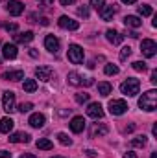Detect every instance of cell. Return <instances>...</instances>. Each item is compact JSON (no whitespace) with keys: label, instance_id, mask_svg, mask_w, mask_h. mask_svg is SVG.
Masks as SVG:
<instances>
[{"label":"cell","instance_id":"cell-1","mask_svg":"<svg viewBox=\"0 0 157 158\" xmlns=\"http://www.w3.org/2000/svg\"><path fill=\"white\" fill-rule=\"evenodd\" d=\"M139 107L146 112H154L157 109V92L155 90H148L139 98Z\"/></svg>","mask_w":157,"mask_h":158},{"label":"cell","instance_id":"cell-2","mask_svg":"<svg viewBox=\"0 0 157 158\" xmlns=\"http://www.w3.org/2000/svg\"><path fill=\"white\" fill-rule=\"evenodd\" d=\"M139 90H141V81L135 79V77H128L122 85H120V92H122L124 96H128V98L137 96Z\"/></svg>","mask_w":157,"mask_h":158},{"label":"cell","instance_id":"cell-3","mask_svg":"<svg viewBox=\"0 0 157 158\" xmlns=\"http://www.w3.org/2000/svg\"><path fill=\"white\" fill-rule=\"evenodd\" d=\"M67 55H69V61H70L72 64H79V63H83V48H81L79 44H70Z\"/></svg>","mask_w":157,"mask_h":158},{"label":"cell","instance_id":"cell-4","mask_svg":"<svg viewBox=\"0 0 157 158\" xmlns=\"http://www.w3.org/2000/svg\"><path fill=\"white\" fill-rule=\"evenodd\" d=\"M128 110V103L124 99H111L109 101V112L113 116H122Z\"/></svg>","mask_w":157,"mask_h":158},{"label":"cell","instance_id":"cell-5","mask_svg":"<svg viewBox=\"0 0 157 158\" xmlns=\"http://www.w3.org/2000/svg\"><path fill=\"white\" fill-rule=\"evenodd\" d=\"M2 109L6 110V112H13L15 110V94L11 92V90H6L4 94H2Z\"/></svg>","mask_w":157,"mask_h":158},{"label":"cell","instance_id":"cell-6","mask_svg":"<svg viewBox=\"0 0 157 158\" xmlns=\"http://www.w3.org/2000/svg\"><path fill=\"white\" fill-rule=\"evenodd\" d=\"M141 52H142V55H144V57H154V55L157 53V44H155V40L144 39L142 42H141Z\"/></svg>","mask_w":157,"mask_h":158},{"label":"cell","instance_id":"cell-7","mask_svg":"<svg viewBox=\"0 0 157 158\" xmlns=\"http://www.w3.org/2000/svg\"><path fill=\"white\" fill-rule=\"evenodd\" d=\"M44 48L50 52V53H57L59 48H61V42L56 35H46L44 37Z\"/></svg>","mask_w":157,"mask_h":158},{"label":"cell","instance_id":"cell-8","mask_svg":"<svg viewBox=\"0 0 157 158\" xmlns=\"http://www.w3.org/2000/svg\"><path fill=\"white\" fill-rule=\"evenodd\" d=\"M57 24H59V28H63V30H70V31H74V30H78L79 28L78 20H74V19H70V17H67V15L59 17Z\"/></svg>","mask_w":157,"mask_h":158},{"label":"cell","instance_id":"cell-9","mask_svg":"<svg viewBox=\"0 0 157 158\" xmlns=\"http://www.w3.org/2000/svg\"><path fill=\"white\" fill-rule=\"evenodd\" d=\"M6 9H7L9 15L19 17V15H22V11H24V4H22L20 0H9L7 6H6Z\"/></svg>","mask_w":157,"mask_h":158},{"label":"cell","instance_id":"cell-10","mask_svg":"<svg viewBox=\"0 0 157 158\" xmlns=\"http://www.w3.org/2000/svg\"><path fill=\"white\" fill-rule=\"evenodd\" d=\"M109 132V127L105 123H92L91 131H89V136L91 138H100V136H105Z\"/></svg>","mask_w":157,"mask_h":158},{"label":"cell","instance_id":"cell-11","mask_svg":"<svg viewBox=\"0 0 157 158\" xmlns=\"http://www.w3.org/2000/svg\"><path fill=\"white\" fill-rule=\"evenodd\" d=\"M54 76V70L50 68V66H37L35 68V77L43 81V83H46V81H50Z\"/></svg>","mask_w":157,"mask_h":158},{"label":"cell","instance_id":"cell-12","mask_svg":"<svg viewBox=\"0 0 157 158\" xmlns=\"http://www.w3.org/2000/svg\"><path fill=\"white\" fill-rule=\"evenodd\" d=\"M87 116L92 119H102L104 118V109H102V105L100 103H91L89 107H87Z\"/></svg>","mask_w":157,"mask_h":158},{"label":"cell","instance_id":"cell-13","mask_svg":"<svg viewBox=\"0 0 157 158\" xmlns=\"http://www.w3.org/2000/svg\"><path fill=\"white\" fill-rule=\"evenodd\" d=\"M30 138L32 136L28 132H13V134H9V142L11 143H28Z\"/></svg>","mask_w":157,"mask_h":158},{"label":"cell","instance_id":"cell-14","mask_svg":"<svg viewBox=\"0 0 157 158\" xmlns=\"http://www.w3.org/2000/svg\"><path fill=\"white\" fill-rule=\"evenodd\" d=\"M85 129V119H83V116H74V118L70 119V131L72 132H81Z\"/></svg>","mask_w":157,"mask_h":158},{"label":"cell","instance_id":"cell-15","mask_svg":"<svg viewBox=\"0 0 157 158\" xmlns=\"http://www.w3.org/2000/svg\"><path fill=\"white\" fill-rule=\"evenodd\" d=\"M17 46L15 44H4L2 46V55H4V59H15L17 57Z\"/></svg>","mask_w":157,"mask_h":158},{"label":"cell","instance_id":"cell-16","mask_svg":"<svg viewBox=\"0 0 157 158\" xmlns=\"http://www.w3.org/2000/svg\"><path fill=\"white\" fill-rule=\"evenodd\" d=\"M124 24H126V28H141L142 20L137 15H128V17H124Z\"/></svg>","mask_w":157,"mask_h":158},{"label":"cell","instance_id":"cell-17","mask_svg":"<svg viewBox=\"0 0 157 158\" xmlns=\"http://www.w3.org/2000/svg\"><path fill=\"white\" fill-rule=\"evenodd\" d=\"M2 79H6V81H20V79H24V72H22V70L4 72V74H2Z\"/></svg>","mask_w":157,"mask_h":158},{"label":"cell","instance_id":"cell-18","mask_svg":"<svg viewBox=\"0 0 157 158\" xmlns=\"http://www.w3.org/2000/svg\"><path fill=\"white\" fill-rule=\"evenodd\" d=\"M117 6L113 4V6H104V9L100 11V17H102V20H111L113 19V15L117 13Z\"/></svg>","mask_w":157,"mask_h":158},{"label":"cell","instance_id":"cell-19","mask_svg":"<svg viewBox=\"0 0 157 158\" xmlns=\"http://www.w3.org/2000/svg\"><path fill=\"white\" fill-rule=\"evenodd\" d=\"M28 123H30L34 129H41V127L44 125V116H43L41 112H35V114H32V116H30Z\"/></svg>","mask_w":157,"mask_h":158},{"label":"cell","instance_id":"cell-20","mask_svg":"<svg viewBox=\"0 0 157 158\" xmlns=\"http://www.w3.org/2000/svg\"><path fill=\"white\" fill-rule=\"evenodd\" d=\"M13 125H15V121L11 118H2L0 119V132L2 134H9L13 131Z\"/></svg>","mask_w":157,"mask_h":158},{"label":"cell","instance_id":"cell-21","mask_svg":"<svg viewBox=\"0 0 157 158\" xmlns=\"http://www.w3.org/2000/svg\"><path fill=\"white\" fill-rule=\"evenodd\" d=\"M105 37H107V40H109L111 44H120L122 39H124V37H122L118 31H115V30H107V31H105Z\"/></svg>","mask_w":157,"mask_h":158},{"label":"cell","instance_id":"cell-22","mask_svg":"<svg viewBox=\"0 0 157 158\" xmlns=\"http://www.w3.org/2000/svg\"><path fill=\"white\" fill-rule=\"evenodd\" d=\"M32 40H34V31H24V33H17L15 35V42H20V44L32 42Z\"/></svg>","mask_w":157,"mask_h":158},{"label":"cell","instance_id":"cell-23","mask_svg":"<svg viewBox=\"0 0 157 158\" xmlns=\"http://www.w3.org/2000/svg\"><path fill=\"white\" fill-rule=\"evenodd\" d=\"M111 90H113V86H111V83H107V81H102V83H98V94L100 96H109L111 94Z\"/></svg>","mask_w":157,"mask_h":158},{"label":"cell","instance_id":"cell-24","mask_svg":"<svg viewBox=\"0 0 157 158\" xmlns=\"http://www.w3.org/2000/svg\"><path fill=\"white\" fill-rule=\"evenodd\" d=\"M67 81H69V85H72V86H79V85L83 83V81H81V76H79L78 72H69Z\"/></svg>","mask_w":157,"mask_h":158},{"label":"cell","instance_id":"cell-25","mask_svg":"<svg viewBox=\"0 0 157 158\" xmlns=\"http://www.w3.org/2000/svg\"><path fill=\"white\" fill-rule=\"evenodd\" d=\"M22 90H24V92H35V90H37V81H35V79H24Z\"/></svg>","mask_w":157,"mask_h":158},{"label":"cell","instance_id":"cell-26","mask_svg":"<svg viewBox=\"0 0 157 158\" xmlns=\"http://www.w3.org/2000/svg\"><path fill=\"white\" fill-rule=\"evenodd\" d=\"M35 145H37V149H43V151H50V149L54 147V143H52L48 138H39V140L35 142Z\"/></svg>","mask_w":157,"mask_h":158},{"label":"cell","instance_id":"cell-27","mask_svg":"<svg viewBox=\"0 0 157 158\" xmlns=\"http://www.w3.org/2000/svg\"><path fill=\"white\" fill-rule=\"evenodd\" d=\"M148 143V138L144 136V134H141V136H135L133 140H131V145L133 147H144Z\"/></svg>","mask_w":157,"mask_h":158},{"label":"cell","instance_id":"cell-28","mask_svg":"<svg viewBox=\"0 0 157 158\" xmlns=\"http://www.w3.org/2000/svg\"><path fill=\"white\" fill-rule=\"evenodd\" d=\"M152 13H154L152 6H148V4H142V6H139V15H142V17H150Z\"/></svg>","mask_w":157,"mask_h":158},{"label":"cell","instance_id":"cell-29","mask_svg":"<svg viewBox=\"0 0 157 158\" xmlns=\"http://www.w3.org/2000/svg\"><path fill=\"white\" fill-rule=\"evenodd\" d=\"M57 140H59L61 145H72V140H70L69 134H65V132H59V134H57Z\"/></svg>","mask_w":157,"mask_h":158},{"label":"cell","instance_id":"cell-30","mask_svg":"<svg viewBox=\"0 0 157 158\" xmlns=\"http://www.w3.org/2000/svg\"><path fill=\"white\" fill-rule=\"evenodd\" d=\"M104 72H105L107 76H117V74H118V66H117V64H111V63H109V64H105Z\"/></svg>","mask_w":157,"mask_h":158},{"label":"cell","instance_id":"cell-31","mask_svg":"<svg viewBox=\"0 0 157 158\" xmlns=\"http://www.w3.org/2000/svg\"><path fill=\"white\" fill-rule=\"evenodd\" d=\"M32 109H34V105H32V103H20V105H19L15 110H19L20 114H24V112H30Z\"/></svg>","mask_w":157,"mask_h":158},{"label":"cell","instance_id":"cell-32","mask_svg":"<svg viewBox=\"0 0 157 158\" xmlns=\"http://www.w3.org/2000/svg\"><path fill=\"white\" fill-rule=\"evenodd\" d=\"M91 6L100 13V11L104 9V6H105V0H91Z\"/></svg>","mask_w":157,"mask_h":158},{"label":"cell","instance_id":"cell-33","mask_svg":"<svg viewBox=\"0 0 157 158\" xmlns=\"http://www.w3.org/2000/svg\"><path fill=\"white\" fill-rule=\"evenodd\" d=\"M129 55H131V48H129V46H124V48L120 50V61H126Z\"/></svg>","mask_w":157,"mask_h":158},{"label":"cell","instance_id":"cell-34","mask_svg":"<svg viewBox=\"0 0 157 158\" xmlns=\"http://www.w3.org/2000/svg\"><path fill=\"white\" fill-rule=\"evenodd\" d=\"M133 70H137V72H146V63H144V61H135V63H133Z\"/></svg>","mask_w":157,"mask_h":158},{"label":"cell","instance_id":"cell-35","mask_svg":"<svg viewBox=\"0 0 157 158\" xmlns=\"http://www.w3.org/2000/svg\"><path fill=\"white\" fill-rule=\"evenodd\" d=\"M76 101H78V103H87V101H89V94H85V92L76 94Z\"/></svg>","mask_w":157,"mask_h":158},{"label":"cell","instance_id":"cell-36","mask_svg":"<svg viewBox=\"0 0 157 158\" xmlns=\"http://www.w3.org/2000/svg\"><path fill=\"white\" fill-rule=\"evenodd\" d=\"M78 15H79V17H83V19H87V17H89V7H87V6L78 7Z\"/></svg>","mask_w":157,"mask_h":158},{"label":"cell","instance_id":"cell-37","mask_svg":"<svg viewBox=\"0 0 157 158\" xmlns=\"http://www.w3.org/2000/svg\"><path fill=\"white\" fill-rule=\"evenodd\" d=\"M4 30L6 31H17V24L15 22H6L4 24Z\"/></svg>","mask_w":157,"mask_h":158},{"label":"cell","instance_id":"cell-38","mask_svg":"<svg viewBox=\"0 0 157 158\" xmlns=\"http://www.w3.org/2000/svg\"><path fill=\"white\" fill-rule=\"evenodd\" d=\"M37 2H39L41 6H52L54 4V0H37Z\"/></svg>","mask_w":157,"mask_h":158},{"label":"cell","instance_id":"cell-39","mask_svg":"<svg viewBox=\"0 0 157 158\" xmlns=\"http://www.w3.org/2000/svg\"><path fill=\"white\" fill-rule=\"evenodd\" d=\"M59 2H61V6H72L76 0H59Z\"/></svg>","mask_w":157,"mask_h":158},{"label":"cell","instance_id":"cell-40","mask_svg":"<svg viewBox=\"0 0 157 158\" xmlns=\"http://www.w3.org/2000/svg\"><path fill=\"white\" fill-rule=\"evenodd\" d=\"M0 158H11V153L9 151H0Z\"/></svg>","mask_w":157,"mask_h":158},{"label":"cell","instance_id":"cell-41","mask_svg":"<svg viewBox=\"0 0 157 158\" xmlns=\"http://www.w3.org/2000/svg\"><path fill=\"white\" fill-rule=\"evenodd\" d=\"M57 114H59V116H67V114H70V109H69V110H67V109H61Z\"/></svg>","mask_w":157,"mask_h":158},{"label":"cell","instance_id":"cell-42","mask_svg":"<svg viewBox=\"0 0 157 158\" xmlns=\"http://www.w3.org/2000/svg\"><path fill=\"white\" fill-rule=\"evenodd\" d=\"M85 153H87V156H96V151L94 149H87Z\"/></svg>","mask_w":157,"mask_h":158},{"label":"cell","instance_id":"cell-43","mask_svg":"<svg viewBox=\"0 0 157 158\" xmlns=\"http://www.w3.org/2000/svg\"><path fill=\"white\" fill-rule=\"evenodd\" d=\"M150 81H152V83H157V70L152 72V79H150Z\"/></svg>","mask_w":157,"mask_h":158},{"label":"cell","instance_id":"cell-44","mask_svg":"<svg viewBox=\"0 0 157 158\" xmlns=\"http://www.w3.org/2000/svg\"><path fill=\"white\" fill-rule=\"evenodd\" d=\"M19 158H37L35 155H30V153H24V155H20Z\"/></svg>","mask_w":157,"mask_h":158},{"label":"cell","instance_id":"cell-45","mask_svg":"<svg viewBox=\"0 0 157 158\" xmlns=\"http://www.w3.org/2000/svg\"><path fill=\"white\" fill-rule=\"evenodd\" d=\"M124 158H135V153H131V151H128V153L124 155Z\"/></svg>","mask_w":157,"mask_h":158},{"label":"cell","instance_id":"cell-46","mask_svg":"<svg viewBox=\"0 0 157 158\" xmlns=\"http://www.w3.org/2000/svg\"><path fill=\"white\" fill-rule=\"evenodd\" d=\"M30 55H32V57H37L39 53H37V50H34V48H32V50H30Z\"/></svg>","mask_w":157,"mask_h":158},{"label":"cell","instance_id":"cell-47","mask_svg":"<svg viewBox=\"0 0 157 158\" xmlns=\"http://www.w3.org/2000/svg\"><path fill=\"white\" fill-rule=\"evenodd\" d=\"M41 24H43V26H48V19L43 17V19H41Z\"/></svg>","mask_w":157,"mask_h":158},{"label":"cell","instance_id":"cell-48","mask_svg":"<svg viewBox=\"0 0 157 158\" xmlns=\"http://www.w3.org/2000/svg\"><path fill=\"white\" fill-rule=\"evenodd\" d=\"M122 2H124V4H135L137 0H122Z\"/></svg>","mask_w":157,"mask_h":158},{"label":"cell","instance_id":"cell-49","mask_svg":"<svg viewBox=\"0 0 157 158\" xmlns=\"http://www.w3.org/2000/svg\"><path fill=\"white\" fill-rule=\"evenodd\" d=\"M150 158H157V153H152V156Z\"/></svg>","mask_w":157,"mask_h":158},{"label":"cell","instance_id":"cell-50","mask_svg":"<svg viewBox=\"0 0 157 158\" xmlns=\"http://www.w3.org/2000/svg\"><path fill=\"white\" fill-rule=\"evenodd\" d=\"M52 158H65V156H52Z\"/></svg>","mask_w":157,"mask_h":158}]
</instances>
